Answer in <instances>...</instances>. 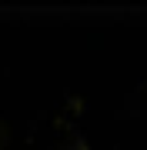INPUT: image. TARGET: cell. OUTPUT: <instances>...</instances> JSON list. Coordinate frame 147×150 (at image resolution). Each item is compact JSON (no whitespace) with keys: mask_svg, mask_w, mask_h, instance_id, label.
<instances>
[{"mask_svg":"<svg viewBox=\"0 0 147 150\" xmlns=\"http://www.w3.org/2000/svg\"><path fill=\"white\" fill-rule=\"evenodd\" d=\"M64 150H90V147H87V140H84V137H70V140L64 144Z\"/></svg>","mask_w":147,"mask_h":150,"instance_id":"6da1fadb","label":"cell"}]
</instances>
